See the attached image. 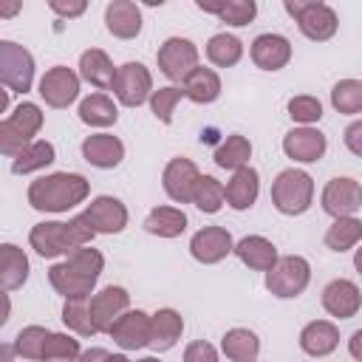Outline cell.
Wrapping results in <instances>:
<instances>
[{
  "mask_svg": "<svg viewBox=\"0 0 362 362\" xmlns=\"http://www.w3.org/2000/svg\"><path fill=\"white\" fill-rule=\"evenodd\" d=\"M68 238H71V243H74V249H79V246H88L90 240H93V226L88 223V218L85 215H76V218H71L68 223Z\"/></svg>",
  "mask_w": 362,
  "mask_h": 362,
  "instance_id": "bcb514c9",
  "label": "cell"
},
{
  "mask_svg": "<svg viewBox=\"0 0 362 362\" xmlns=\"http://www.w3.org/2000/svg\"><path fill=\"white\" fill-rule=\"evenodd\" d=\"M314 198V181L303 170H283L277 173L272 184V204L283 215H303L311 206Z\"/></svg>",
  "mask_w": 362,
  "mask_h": 362,
  "instance_id": "3957f363",
  "label": "cell"
},
{
  "mask_svg": "<svg viewBox=\"0 0 362 362\" xmlns=\"http://www.w3.org/2000/svg\"><path fill=\"white\" fill-rule=\"evenodd\" d=\"M82 158L99 170H113L124 158V144L110 133H96L82 141Z\"/></svg>",
  "mask_w": 362,
  "mask_h": 362,
  "instance_id": "44dd1931",
  "label": "cell"
},
{
  "mask_svg": "<svg viewBox=\"0 0 362 362\" xmlns=\"http://www.w3.org/2000/svg\"><path fill=\"white\" fill-rule=\"evenodd\" d=\"M283 8L294 17V23L300 25V31L314 40V42H325L337 34V11L328 3H314V0H286Z\"/></svg>",
  "mask_w": 362,
  "mask_h": 362,
  "instance_id": "277c9868",
  "label": "cell"
},
{
  "mask_svg": "<svg viewBox=\"0 0 362 362\" xmlns=\"http://www.w3.org/2000/svg\"><path fill=\"white\" fill-rule=\"evenodd\" d=\"M235 255L240 257L243 266H249V269H255V272H272L274 263L280 260L274 243L266 240L263 235H249V238L238 240V243H235Z\"/></svg>",
  "mask_w": 362,
  "mask_h": 362,
  "instance_id": "603a6c76",
  "label": "cell"
},
{
  "mask_svg": "<svg viewBox=\"0 0 362 362\" xmlns=\"http://www.w3.org/2000/svg\"><path fill=\"white\" fill-rule=\"evenodd\" d=\"M79 119L90 127H107V124H116L119 119V110L113 105L110 96L105 93H90L88 99L79 102Z\"/></svg>",
  "mask_w": 362,
  "mask_h": 362,
  "instance_id": "1f68e13d",
  "label": "cell"
},
{
  "mask_svg": "<svg viewBox=\"0 0 362 362\" xmlns=\"http://www.w3.org/2000/svg\"><path fill=\"white\" fill-rule=\"evenodd\" d=\"M198 181H201L198 167H195L189 158H184V156L173 158V161L164 167V173H161V187H164V192H167L173 201H178V204H189V201H192Z\"/></svg>",
  "mask_w": 362,
  "mask_h": 362,
  "instance_id": "8fae6325",
  "label": "cell"
},
{
  "mask_svg": "<svg viewBox=\"0 0 362 362\" xmlns=\"http://www.w3.org/2000/svg\"><path fill=\"white\" fill-rule=\"evenodd\" d=\"M130 305V294L122 286H105L102 291H96L90 297V317L99 334H110V328L116 325V320L122 314H127Z\"/></svg>",
  "mask_w": 362,
  "mask_h": 362,
  "instance_id": "9c48e42d",
  "label": "cell"
},
{
  "mask_svg": "<svg viewBox=\"0 0 362 362\" xmlns=\"http://www.w3.org/2000/svg\"><path fill=\"white\" fill-rule=\"evenodd\" d=\"M283 153L303 164L320 161L325 153V136L314 127H294L283 136Z\"/></svg>",
  "mask_w": 362,
  "mask_h": 362,
  "instance_id": "2e32d148",
  "label": "cell"
},
{
  "mask_svg": "<svg viewBox=\"0 0 362 362\" xmlns=\"http://www.w3.org/2000/svg\"><path fill=\"white\" fill-rule=\"evenodd\" d=\"M288 116L300 124H311V122H320L322 105L317 96H294V99H288Z\"/></svg>",
  "mask_w": 362,
  "mask_h": 362,
  "instance_id": "f6af8a7d",
  "label": "cell"
},
{
  "mask_svg": "<svg viewBox=\"0 0 362 362\" xmlns=\"http://www.w3.org/2000/svg\"><path fill=\"white\" fill-rule=\"evenodd\" d=\"M79 339L68 337V334H51L42 362H76L79 359Z\"/></svg>",
  "mask_w": 362,
  "mask_h": 362,
  "instance_id": "60d3db41",
  "label": "cell"
},
{
  "mask_svg": "<svg viewBox=\"0 0 362 362\" xmlns=\"http://www.w3.org/2000/svg\"><path fill=\"white\" fill-rule=\"evenodd\" d=\"M107 359H110V351H105V348H88V351L79 354L76 362H107Z\"/></svg>",
  "mask_w": 362,
  "mask_h": 362,
  "instance_id": "f907efd6",
  "label": "cell"
},
{
  "mask_svg": "<svg viewBox=\"0 0 362 362\" xmlns=\"http://www.w3.org/2000/svg\"><path fill=\"white\" fill-rule=\"evenodd\" d=\"M105 25L119 40H133L141 31V11L130 0H113L105 8Z\"/></svg>",
  "mask_w": 362,
  "mask_h": 362,
  "instance_id": "7402d4cb",
  "label": "cell"
},
{
  "mask_svg": "<svg viewBox=\"0 0 362 362\" xmlns=\"http://www.w3.org/2000/svg\"><path fill=\"white\" fill-rule=\"evenodd\" d=\"M206 57H209V62L212 65H218V68H232V65H238L240 62V57H243V42L235 37V34H215V37H209V42H206Z\"/></svg>",
  "mask_w": 362,
  "mask_h": 362,
  "instance_id": "d6a6232c",
  "label": "cell"
},
{
  "mask_svg": "<svg viewBox=\"0 0 362 362\" xmlns=\"http://www.w3.org/2000/svg\"><path fill=\"white\" fill-rule=\"evenodd\" d=\"M28 280V257L14 243L0 246V286L3 291H14Z\"/></svg>",
  "mask_w": 362,
  "mask_h": 362,
  "instance_id": "83f0119b",
  "label": "cell"
},
{
  "mask_svg": "<svg viewBox=\"0 0 362 362\" xmlns=\"http://www.w3.org/2000/svg\"><path fill=\"white\" fill-rule=\"evenodd\" d=\"M51 11H57L59 17H79L85 11V3L82 0H76V3H59V0H54L51 3Z\"/></svg>",
  "mask_w": 362,
  "mask_h": 362,
  "instance_id": "681fc988",
  "label": "cell"
},
{
  "mask_svg": "<svg viewBox=\"0 0 362 362\" xmlns=\"http://www.w3.org/2000/svg\"><path fill=\"white\" fill-rule=\"evenodd\" d=\"M113 93L124 107H139L153 96V76L141 62H124L116 71Z\"/></svg>",
  "mask_w": 362,
  "mask_h": 362,
  "instance_id": "ba28073f",
  "label": "cell"
},
{
  "mask_svg": "<svg viewBox=\"0 0 362 362\" xmlns=\"http://www.w3.org/2000/svg\"><path fill=\"white\" fill-rule=\"evenodd\" d=\"M359 238H362V221H356L354 215L351 218H337L325 232V246L331 252H348L359 243Z\"/></svg>",
  "mask_w": 362,
  "mask_h": 362,
  "instance_id": "e575fe53",
  "label": "cell"
},
{
  "mask_svg": "<svg viewBox=\"0 0 362 362\" xmlns=\"http://www.w3.org/2000/svg\"><path fill=\"white\" fill-rule=\"evenodd\" d=\"M223 201H226V187L212 175H201L198 187H195V195H192V204L201 212L212 215V212H218L223 206Z\"/></svg>",
  "mask_w": 362,
  "mask_h": 362,
  "instance_id": "74e56055",
  "label": "cell"
},
{
  "mask_svg": "<svg viewBox=\"0 0 362 362\" xmlns=\"http://www.w3.org/2000/svg\"><path fill=\"white\" fill-rule=\"evenodd\" d=\"M181 331H184V320L175 308H158L153 314V337H150V348L164 354L170 351L178 339H181Z\"/></svg>",
  "mask_w": 362,
  "mask_h": 362,
  "instance_id": "4316f807",
  "label": "cell"
},
{
  "mask_svg": "<svg viewBox=\"0 0 362 362\" xmlns=\"http://www.w3.org/2000/svg\"><path fill=\"white\" fill-rule=\"evenodd\" d=\"M257 192H260L257 170L240 167V170L232 173L229 184H226V204H229L232 209H249V206L257 201Z\"/></svg>",
  "mask_w": 362,
  "mask_h": 362,
  "instance_id": "484cf974",
  "label": "cell"
},
{
  "mask_svg": "<svg viewBox=\"0 0 362 362\" xmlns=\"http://www.w3.org/2000/svg\"><path fill=\"white\" fill-rule=\"evenodd\" d=\"M345 147H348L354 156L362 158V119H359V122H351V124L345 127Z\"/></svg>",
  "mask_w": 362,
  "mask_h": 362,
  "instance_id": "c3c4849f",
  "label": "cell"
},
{
  "mask_svg": "<svg viewBox=\"0 0 362 362\" xmlns=\"http://www.w3.org/2000/svg\"><path fill=\"white\" fill-rule=\"evenodd\" d=\"M339 345V331L328 320H314L300 331V348L308 356H328Z\"/></svg>",
  "mask_w": 362,
  "mask_h": 362,
  "instance_id": "d4e9b609",
  "label": "cell"
},
{
  "mask_svg": "<svg viewBox=\"0 0 362 362\" xmlns=\"http://www.w3.org/2000/svg\"><path fill=\"white\" fill-rule=\"evenodd\" d=\"M221 351L232 359V362H255L257 351H260V339L255 331L249 328H232L223 334L221 339Z\"/></svg>",
  "mask_w": 362,
  "mask_h": 362,
  "instance_id": "f546056e",
  "label": "cell"
},
{
  "mask_svg": "<svg viewBox=\"0 0 362 362\" xmlns=\"http://www.w3.org/2000/svg\"><path fill=\"white\" fill-rule=\"evenodd\" d=\"M252 59L263 71H280L291 59V42L283 34H260L252 42Z\"/></svg>",
  "mask_w": 362,
  "mask_h": 362,
  "instance_id": "ffe728a7",
  "label": "cell"
},
{
  "mask_svg": "<svg viewBox=\"0 0 362 362\" xmlns=\"http://www.w3.org/2000/svg\"><path fill=\"white\" fill-rule=\"evenodd\" d=\"M156 59H158V68H161V74H164L167 79L184 85V79L198 68V48H195V42L187 40V37H170V40L158 48Z\"/></svg>",
  "mask_w": 362,
  "mask_h": 362,
  "instance_id": "52a82bcc",
  "label": "cell"
},
{
  "mask_svg": "<svg viewBox=\"0 0 362 362\" xmlns=\"http://www.w3.org/2000/svg\"><path fill=\"white\" fill-rule=\"evenodd\" d=\"M48 280H51L54 291H57V294H62L65 300H88V297H90V291H93V286H96V280H93V277H88V274L76 272L68 260H65V263L51 266V269H48Z\"/></svg>",
  "mask_w": 362,
  "mask_h": 362,
  "instance_id": "d6986e66",
  "label": "cell"
},
{
  "mask_svg": "<svg viewBox=\"0 0 362 362\" xmlns=\"http://www.w3.org/2000/svg\"><path fill=\"white\" fill-rule=\"evenodd\" d=\"M354 266H356V272L362 274V246L356 249V255H354Z\"/></svg>",
  "mask_w": 362,
  "mask_h": 362,
  "instance_id": "f5cc1de1",
  "label": "cell"
},
{
  "mask_svg": "<svg viewBox=\"0 0 362 362\" xmlns=\"http://www.w3.org/2000/svg\"><path fill=\"white\" fill-rule=\"evenodd\" d=\"M144 229L158 238H178L187 229V215L175 206H156L144 218Z\"/></svg>",
  "mask_w": 362,
  "mask_h": 362,
  "instance_id": "4dcf8cb0",
  "label": "cell"
},
{
  "mask_svg": "<svg viewBox=\"0 0 362 362\" xmlns=\"http://www.w3.org/2000/svg\"><path fill=\"white\" fill-rule=\"evenodd\" d=\"M17 8H20V6H17V3H14V6H6V8H3V14H6V17H8V14H14V11H17Z\"/></svg>",
  "mask_w": 362,
  "mask_h": 362,
  "instance_id": "11a10c76",
  "label": "cell"
},
{
  "mask_svg": "<svg viewBox=\"0 0 362 362\" xmlns=\"http://www.w3.org/2000/svg\"><path fill=\"white\" fill-rule=\"evenodd\" d=\"M62 322H65L71 331H76L79 337H93V334H99L96 325H93L90 303H88V300H65Z\"/></svg>",
  "mask_w": 362,
  "mask_h": 362,
  "instance_id": "f35d334b",
  "label": "cell"
},
{
  "mask_svg": "<svg viewBox=\"0 0 362 362\" xmlns=\"http://www.w3.org/2000/svg\"><path fill=\"white\" fill-rule=\"evenodd\" d=\"M28 243L42 257H57V255H65L68 249L74 252V243L68 238V226L59 223V221H42V223H37L31 229V235H28Z\"/></svg>",
  "mask_w": 362,
  "mask_h": 362,
  "instance_id": "ac0fdd59",
  "label": "cell"
},
{
  "mask_svg": "<svg viewBox=\"0 0 362 362\" xmlns=\"http://www.w3.org/2000/svg\"><path fill=\"white\" fill-rule=\"evenodd\" d=\"M249 158H252V144H249V139L240 136V133L226 136V141L215 150V164L223 167V170H240V167H249Z\"/></svg>",
  "mask_w": 362,
  "mask_h": 362,
  "instance_id": "836d02e7",
  "label": "cell"
},
{
  "mask_svg": "<svg viewBox=\"0 0 362 362\" xmlns=\"http://www.w3.org/2000/svg\"><path fill=\"white\" fill-rule=\"evenodd\" d=\"M362 305V291L356 288V283L351 280H331L325 288H322V308L331 314V317H339V320H348L359 311Z\"/></svg>",
  "mask_w": 362,
  "mask_h": 362,
  "instance_id": "e0dca14e",
  "label": "cell"
},
{
  "mask_svg": "<svg viewBox=\"0 0 362 362\" xmlns=\"http://www.w3.org/2000/svg\"><path fill=\"white\" fill-rule=\"evenodd\" d=\"M0 79L8 90H17V93H25L31 90V82H34V59L31 54L11 42V40H3L0 42Z\"/></svg>",
  "mask_w": 362,
  "mask_h": 362,
  "instance_id": "8992f818",
  "label": "cell"
},
{
  "mask_svg": "<svg viewBox=\"0 0 362 362\" xmlns=\"http://www.w3.org/2000/svg\"><path fill=\"white\" fill-rule=\"evenodd\" d=\"M68 263L76 269V272H82V274H88V277H99L102 274V269H105V257H102V252H96V249H88V246H79V249H74L71 255H68Z\"/></svg>",
  "mask_w": 362,
  "mask_h": 362,
  "instance_id": "ee69618b",
  "label": "cell"
},
{
  "mask_svg": "<svg viewBox=\"0 0 362 362\" xmlns=\"http://www.w3.org/2000/svg\"><path fill=\"white\" fill-rule=\"evenodd\" d=\"M42 127V110L34 102H23L0 122V153L8 158H17L40 133Z\"/></svg>",
  "mask_w": 362,
  "mask_h": 362,
  "instance_id": "7a4b0ae2",
  "label": "cell"
},
{
  "mask_svg": "<svg viewBox=\"0 0 362 362\" xmlns=\"http://www.w3.org/2000/svg\"><path fill=\"white\" fill-rule=\"evenodd\" d=\"M110 337L119 348L124 351H139L144 345H150V337H153V317L144 314V311H127L116 320V325L110 328Z\"/></svg>",
  "mask_w": 362,
  "mask_h": 362,
  "instance_id": "4fadbf2b",
  "label": "cell"
},
{
  "mask_svg": "<svg viewBox=\"0 0 362 362\" xmlns=\"http://www.w3.org/2000/svg\"><path fill=\"white\" fill-rule=\"evenodd\" d=\"M189 252L198 263L212 266V263H221L229 252H235V243H232V235L223 226H204L192 235Z\"/></svg>",
  "mask_w": 362,
  "mask_h": 362,
  "instance_id": "9a60e30c",
  "label": "cell"
},
{
  "mask_svg": "<svg viewBox=\"0 0 362 362\" xmlns=\"http://www.w3.org/2000/svg\"><path fill=\"white\" fill-rule=\"evenodd\" d=\"M362 206V187L354 181V178H345V175H337L325 184L322 189V209L328 215L337 218H351L356 209Z\"/></svg>",
  "mask_w": 362,
  "mask_h": 362,
  "instance_id": "30bf717a",
  "label": "cell"
},
{
  "mask_svg": "<svg viewBox=\"0 0 362 362\" xmlns=\"http://www.w3.org/2000/svg\"><path fill=\"white\" fill-rule=\"evenodd\" d=\"M88 178L79 173H51L28 187V204L40 212H68L88 198Z\"/></svg>",
  "mask_w": 362,
  "mask_h": 362,
  "instance_id": "6da1fadb",
  "label": "cell"
},
{
  "mask_svg": "<svg viewBox=\"0 0 362 362\" xmlns=\"http://www.w3.org/2000/svg\"><path fill=\"white\" fill-rule=\"evenodd\" d=\"M308 280H311V266L300 255H286L274 263L272 272H266V288L274 297H283V300L303 294Z\"/></svg>",
  "mask_w": 362,
  "mask_h": 362,
  "instance_id": "5b68a950",
  "label": "cell"
},
{
  "mask_svg": "<svg viewBox=\"0 0 362 362\" xmlns=\"http://www.w3.org/2000/svg\"><path fill=\"white\" fill-rule=\"evenodd\" d=\"M181 96H184V88H175V85H167V88L153 90L150 107H153L156 119L164 122V124H170L173 122V113H175V105L181 102Z\"/></svg>",
  "mask_w": 362,
  "mask_h": 362,
  "instance_id": "b9f144b4",
  "label": "cell"
},
{
  "mask_svg": "<svg viewBox=\"0 0 362 362\" xmlns=\"http://www.w3.org/2000/svg\"><path fill=\"white\" fill-rule=\"evenodd\" d=\"M116 71H119V68H113L110 57H107L102 48H88V51H82V57H79V76H82L85 82H90L93 88H99V90L113 88Z\"/></svg>",
  "mask_w": 362,
  "mask_h": 362,
  "instance_id": "cb8c5ba5",
  "label": "cell"
},
{
  "mask_svg": "<svg viewBox=\"0 0 362 362\" xmlns=\"http://www.w3.org/2000/svg\"><path fill=\"white\" fill-rule=\"evenodd\" d=\"M54 158H57V150H54L51 141H31V144L11 161V173L25 175V173H34V170L48 167Z\"/></svg>",
  "mask_w": 362,
  "mask_h": 362,
  "instance_id": "d590c367",
  "label": "cell"
},
{
  "mask_svg": "<svg viewBox=\"0 0 362 362\" xmlns=\"http://www.w3.org/2000/svg\"><path fill=\"white\" fill-rule=\"evenodd\" d=\"M51 339V331L42 325H28L14 337V354L23 359H42L45 345Z\"/></svg>",
  "mask_w": 362,
  "mask_h": 362,
  "instance_id": "8d00e7d4",
  "label": "cell"
},
{
  "mask_svg": "<svg viewBox=\"0 0 362 362\" xmlns=\"http://www.w3.org/2000/svg\"><path fill=\"white\" fill-rule=\"evenodd\" d=\"M184 362H218V351H215L209 342L198 339V342H189V345H187Z\"/></svg>",
  "mask_w": 362,
  "mask_h": 362,
  "instance_id": "7dc6e473",
  "label": "cell"
},
{
  "mask_svg": "<svg viewBox=\"0 0 362 362\" xmlns=\"http://www.w3.org/2000/svg\"><path fill=\"white\" fill-rule=\"evenodd\" d=\"M184 96L198 102V105H209L221 96V79L212 68H195L187 79H184Z\"/></svg>",
  "mask_w": 362,
  "mask_h": 362,
  "instance_id": "f1b7e54d",
  "label": "cell"
},
{
  "mask_svg": "<svg viewBox=\"0 0 362 362\" xmlns=\"http://www.w3.org/2000/svg\"><path fill=\"white\" fill-rule=\"evenodd\" d=\"M331 105L339 113H362V82L339 79L331 90Z\"/></svg>",
  "mask_w": 362,
  "mask_h": 362,
  "instance_id": "ab89813d",
  "label": "cell"
},
{
  "mask_svg": "<svg viewBox=\"0 0 362 362\" xmlns=\"http://www.w3.org/2000/svg\"><path fill=\"white\" fill-rule=\"evenodd\" d=\"M139 362H161V359H156V356H144V359H139Z\"/></svg>",
  "mask_w": 362,
  "mask_h": 362,
  "instance_id": "9f6ffc18",
  "label": "cell"
},
{
  "mask_svg": "<svg viewBox=\"0 0 362 362\" xmlns=\"http://www.w3.org/2000/svg\"><path fill=\"white\" fill-rule=\"evenodd\" d=\"M107 362H130V359H127L124 354H110V359H107Z\"/></svg>",
  "mask_w": 362,
  "mask_h": 362,
  "instance_id": "db71d44e",
  "label": "cell"
},
{
  "mask_svg": "<svg viewBox=\"0 0 362 362\" xmlns=\"http://www.w3.org/2000/svg\"><path fill=\"white\" fill-rule=\"evenodd\" d=\"M40 96L51 107H68L79 96V76L65 65H54L40 79Z\"/></svg>",
  "mask_w": 362,
  "mask_h": 362,
  "instance_id": "7c38bea8",
  "label": "cell"
},
{
  "mask_svg": "<svg viewBox=\"0 0 362 362\" xmlns=\"http://www.w3.org/2000/svg\"><path fill=\"white\" fill-rule=\"evenodd\" d=\"M348 354H351L356 362H362V328H356V331L351 334V339H348Z\"/></svg>",
  "mask_w": 362,
  "mask_h": 362,
  "instance_id": "816d5d0a",
  "label": "cell"
},
{
  "mask_svg": "<svg viewBox=\"0 0 362 362\" xmlns=\"http://www.w3.org/2000/svg\"><path fill=\"white\" fill-rule=\"evenodd\" d=\"M82 215L88 218V223L93 226L96 235H99V232H102V235H116V232H122V229L127 226V209H124V204H122L119 198H113V195H99V198H93Z\"/></svg>",
  "mask_w": 362,
  "mask_h": 362,
  "instance_id": "5bb4252c",
  "label": "cell"
},
{
  "mask_svg": "<svg viewBox=\"0 0 362 362\" xmlns=\"http://www.w3.org/2000/svg\"><path fill=\"white\" fill-rule=\"evenodd\" d=\"M257 14V3L255 0H232V3H223L218 6V17L226 23V25H249Z\"/></svg>",
  "mask_w": 362,
  "mask_h": 362,
  "instance_id": "7bdbcfd3",
  "label": "cell"
}]
</instances>
